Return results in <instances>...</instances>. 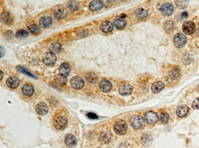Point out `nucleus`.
<instances>
[{"instance_id": "obj_1", "label": "nucleus", "mask_w": 199, "mask_h": 148, "mask_svg": "<svg viewBox=\"0 0 199 148\" xmlns=\"http://www.w3.org/2000/svg\"><path fill=\"white\" fill-rule=\"evenodd\" d=\"M144 121L145 120L141 116H139V115H134L130 118V122L132 128L136 129V130H138V129H141L144 127Z\"/></svg>"}, {"instance_id": "obj_2", "label": "nucleus", "mask_w": 199, "mask_h": 148, "mask_svg": "<svg viewBox=\"0 0 199 148\" xmlns=\"http://www.w3.org/2000/svg\"><path fill=\"white\" fill-rule=\"evenodd\" d=\"M68 120L65 116H58L54 119V126L58 129V130H63L67 127Z\"/></svg>"}, {"instance_id": "obj_3", "label": "nucleus", "mask_w": 199, "mask_h": 148, "mask_svg": "<svg viewBox=\"0 0 199 148\" xmlns=\"http://www.w3.org/2000/svg\"><path fill=\"white\" fill-rule=\"evenodd\" d=\"M159 119L157 113L154 111H147L144 113V120L148 123V124H154L155 122H157V120Z\"/></svg>"}, {"instance_id": "obj_4", "label": "nucleus", "mask_w": 199, "mask_h": 148, "mask_svg": "<svg viewBox=\"0 0 199 148\" xmlns=\"http://www.w3.org/2000/svg\"><path fill=\"white\" fill-rule=\"evenodd\" d=\"M173 43L175 47L182 48L186 44V37L181 33H177L173 38Z\"/></svg>"}, {"instance_id": "obj_5", "label": "nucleus", "mask_w": 199, "mask_h": 148, "mask_svg": "<svg viewBox=\"0 0 199 148\" xmlns=\"http://www.w3.org/2000/svg\"><path fill=\"white\" fill-rule=\"evenodd\" d=\"M43 62L46 66H53L54 64L56 63V56L53 52H48L44 55L43 58Z\"/></svg>"}, {"instance_id": "obj_6", "label": "nucleus", "mask_w": 199, "mask_h": 148, "mask_svg": "<svg viewBox=\"0 0 199 148\" xmlns=\"http://www.w3.org/2000/svg\"><path fill=\"white\" fill-rule=\"evenodd\" d=\"M182 30H183L184 33L187 34V35H192V34L196 31L195 24L191 21L185 22V23L183 24V26H182Z\"/></svg>"}, {"instance_id": "obj_7", "label": "nucleus", "mask_w": 199, "mask_h": 148, "mask_svg": "<svg viewBox=\"0 0 199 148\" xmlns=\"http://www.w3.org/2000/svg\"><path fill=\"white\" fill-rule=\"evenodd\" d=\"M114 131H116V134H120V135H122L126 132V129H128V125L124 121H118L114 124Z\"/></svg>"}, {"instance_id": "obj_8", "label": "nucleus", "mask_w": 199, "mask_h": 148, "mask_svg": "<svg viewBox=\"0 0 199 148\" xmlns=\"http://www.w3.org/2000/svg\"><path fill=\"white\" fill-rule=\"evenodd\" d=\"M84 80L81 78V77H74V78H72L71 80V86L73 87L74 89H76V90H80V89H82L84 87Z\"/></svg>"}, {"instance_id": "obj_9", "label": "nucleus", "mask_w": 199, "mask_h": 148, "mask_svg": "<svg viewBox=\"0 0 199 148\" xmlns=\"http://www.w3.org/2000/svg\"><path fill=\"white\" fill-rule=\"evenodd\" d=\"M160 11H161V13L163 14V15L169 16V15H171L172 12H173V6L170 3H164L163 5L161 6V8H160Z\"/></svg>"}, {"instance_id": "obj_10", "label": "nucleus", "mask_w": 199, "mask_h": 148, "mask_svg": "<svg viewBox=\"0 0 199 148\" xmlns=\"http://www.w3.org/2000/svg\"><path fill=\"white\" fill-rule=\"evenodd\" d=\"M118 92H120V94H122V96H128V94H132V87L130 86V85H128V84H124V85H122V86L120 87Z\"/></svg>"}, {"instance_id": "obj_11", "label": "nucleus", "mask_w": 199, "mask_h": 148, "mask_svg": "<svg viewBox=\"0 0 199 148\" xmlns=\"http://www.w3.org/2000/svg\"><path fill=\"white\" fill-rule=\"evenodd\" d=\"M36 112L40 115H44L48 112V106L45 102H39L36 105Z\"/></svg>"}, {"instance_id": "obj_12", "label": "nucleus", "mask_w": 199, "mask_h": 148, "mask_svg": "<svg viewBox=\"0 0 199 148\" xmlns=\"http://www.w3.org/2000/svg\"><path fill=\"white\" fill-rule=\"evenodd\" d=\"M112 84H110V82H108V81H106V80H102V82L100 83V90L104 92H110V91L112 90Z\"/></svg>"}, {"instance_id": "obj_13", "label": "nucleus", "mask_w": 199, "mask_h": 148, "mask_svg": "<svg viewBox=\"0 0 199 148\" xmlns=\"http://www.w3.org/2000/svg\"><path fill=\"white\" fill-rule=\"evenodd\" d=\"M65 143L67 146L73 147L77 144V138H76L73 134H68V135H66V137H65Z\"/></svg>"}, {"instance_id": "obj_14", "label": "nucleus", "mask_w": 199, "mask_h": 148, "mask_svg": "<svg viewBox=\"0 0 199 148\" xmlns=\"http://www.w3.org/2000/svg\"><path fill=\"white\" fill-rule=\"evenodd\" d=\"M102 6H104V2L102 1H99V0H94V1L90 2V9L92 10V11H97V10H100L102 8Z\"/></svg>"}, {"instance_id": "obj_15", "label": "nucleus", "mask_w": 199, "mask_h": 148, "mask_svg": "<svg viewBox=\"0 0 199 148\" xmlns=\"http://www.w3.org/2000/svg\"><path fill=\"white\" fill-rule=\"evenodd\" d=\"M188 111H189L188 106H186V105H180L176 109V114L179 117H184L188 114Z\"/></svg>"}, {"instance_id": "obj_16", "label": "nucleus", "mask_w": 199, "mask_h": 148, "mask_svg": "<svg viewBox=\"0 0 199 148\" xmlns=\"http://www.w3.org/2000/svg\"><path fill=\"white\" fill-rule=\"evenodd\" d=\"M52 23H53L52 18L49 17V16H44V17H42L40 19V26H42L44 28H48L50 26H52Z\"/></svg>"}, {"instance_id": "obj_17", "label": "nucleus", "mask_w": 199, "mask_h": 148, "mask_svg": "<svg viewBox=\"0 0 199 148\" xmlns=\"http://www.w3.org/2000/svg\"><path fill=\"white\" fill-rule=\"evenodd\" d=\"M19 79H17L16 77H10L7 81H6V84H7L8 87L12 89H15L19 86Z\"/></svg>"}, {"instance_id": "obj_18", "label": "nucleus", "mask_w": 199, "mask_h": 148, "mask_svg": "<svg viewBox=\"0 0 199 148\" xmlns=\"http://www.w3.org/2000/svg\"><path fill=\"white\" fill-rule=\"evenodd\" d=\"M54 15H55V17L57 18V19H62V18H64L67 15V11H66L65 8L58 7L57 9L54 11Z\"/></svg>"}, {"instance_id": "obj_19", "label": "nucleus", "mask_w": 199, "mask_h": 148, "mask_svg": "<svg viewBox=\"0 0 199 148\" xmlns=\"http://www.w3.org/2000/svg\"><path fill=\"white\" fill-rule=\"evenodd\" d=\"M71 72V67L68 63H63L60 67V74L63 76H68Z\"/></svg>"}, {"instance_id": "obj_20", "label": "nucleus", "mask_w": 199, "mask_h": 148, "mask_svg": "<svg viewBox=\"0 0 199 148\" xmlns=\"http://www.w3.org/2000/svg\"><path fill=\"white\" fill-rule=\"evenodd\" d=\"M112 27H114L112 24L108 21H104L102 24H100V30H102V32H104V33H108V32H110L112 30Z\"/></svg>"}, {"instance_id": "obj_21", "label": "nucleus", "mask_w": 199, "mask_h": 148, "mask_svg": "<svg viewBox=\"0 0 199 148\" xmlns=\"http://www.w3.org/2000/svg\"><path fill=\"white\" fill-rule=\"evenodd\" d=\"M136 16L138 18V19H144L148 16V12L146 11L145 9H142V8H139V9H136V12H134Z\"/></svg>"}, {"instance_id": "obj_22", "label": "nucleus", "mask_w": 199, "mask_h": 148, "mask_svg": "<svg viewBox=\"0 0 199 148\" xmlns=\"http://www.w3.org/2000/svg\"><path fill=\"white\" fill-rule=\"evenodd\" d=\"M22 92L25 96H31L32 94H34V89L31 85H25V86L22 88Z\"/></svg>"}, {"instance_id": "obj_23", "label": "nucleus", "mask_w": 199, "mask_h": 148, "mask_svg": "<svg viewBox=\"0 0 199 148\" xmlns=\"http://www.w3.org/2000/svg\"><path fill=\"white\" fill-rule=\"evenodd\" d=\"M1 20L2 22H4L5 24H12V21H13V19H12L11 15H10L8 12H3L1 15Z\"/></svg>"}, {"instance_id": "obj_24", "label": "nucleus", "mask_w": 199, "mask_h": 148, "mask_svg": "<svg viewBox=\"0 0 199 148\" xmlns=\"http://www.w3.org/2000/svg\"><path fill=\"white\" fill-rule=\"evenodd\" d=\"M163 87H164V84L162 82H155L153 85H152L151 90H152V92L156 94V92H159L160 91L163 89Z\"/></svg>"}, {"instance_id": "obj_25", "label": "nucleus", "mask_w": 199, "mask_h": 148, "mask_svg": "<svg viewBox=\"0 0 199 148\" xmlns=\"http://www.w3.org/2000/svg\"><path fill=\"white\" fill-rule=\"evenodd\" d=\"M114 25L116 29H124L126 25V22L122 19H116L114 22Z\"/></svg>"}, {"instance_id": "obj_26", "label": "nucleus", "mask_w": 199, "mask_h": 148, "mask_svg": "<svg viewBox=\"0 0 199 148\" xmlns=\"http://www.w3.org/2000/svg\"><path fill=\"white\" fill-rule=\"evenodd\" d=\"M56 82L60 86H65L66 83H67V78H66V76H63V75H59V76L56 77Z\"/></svg>"}, {"instance_id": "obj_27", "label": "nucleus", "mask_w": 199, "mask_h": 148, "mask_svg": "<svg viewBox=\"0 0 199 148\" xmlns=\"http://www.w3.org/2000/svg\"><path fill=\"white\" fill-rule=\"evenodd\" d=\"M29 31L31 32L32 34H35V35H38V34H40L41 30H40L39 26H37L36 24H32V25L29 26Z\"/></svg>"}, {"instance_id": "obj_28", "label": "nucleus", "mask_w": 199, "mask_h": 148, "mask_svg": "<svg viewBox=\"0 0 199 148\" xmlns=\"http://www.w3.org/2000/svg\"><path fill=\"white\" fill-rule=\"evenodd\" d=\"M158 117H159V120L162 123H167L168 120H169V115H168L167 112H161Z\"/></svg>"}, {"instance_id": "obj_29", "label": "nucleus", "mask_w": 199, "mask_h": 148, "mask_svg": "<svg viewBox=\"0 0 199 148\" xmlns=\"http://www.w3.org/2000/svg\"><path fill=\"white\" fill-rule=\"evenodd\" d=\"M86 79H87L88 82H90V83H96L97 82L98 77L96 76L94 73H89V74L86 75Z\"/></svg>"}, {"instance_id": "obj_30", "label": "nucleus", "mask_w": 199, "mask_h": 148, "mask_svg": "<svg viewBox=\"0 0 199 148\" xmlns=\"http://www.w3.org/2000/svg\"><path fill=\"white\" fill-rule=\"evenodd\" d=\"M50 49H51V52H60L61 51V44L59 43H52L50 45Z\"/></svg>"}, {"instance_id": "obj_31", "label": "nucleus", "mask_w": 199, "mask_h": 148, "mask_svg": "<svg viewBox=\"0 0 199 148\" xmlns=\"http://www.w3.org/2000/svg\"><path fill=\"white\" fill-rule=\"evenodd\" d=\"M28 36V31H26V30H19V31L16 33V37L18 38V39H24V38H26Z\"/></svg>"}, {"instance_id": "obj_32", "label": "nucleus", "mask_w": 199, "mask_h": 148, "mask_svg": "<svg viewBox=\"0 0 199 148\" xmlns=\"http://www.w3.org/2000/svg\"><path fill=\"white\" fill-rule=\"evenodd\" d=\"M170 77H171V79H173V80H176V79H178V77L180 76V72L179 70H178L177 68H174L173 70L170 72Z\"/></svg>"}, {"instance_id": "obj_33", "label": "nucleus", "mask_w": 199, "mask_h": 148, "mask_svg": "<svg viewBox=\"0 0 199 148\" xmlns=\"http://www.w3.org/2000/svg\"><path fill=\"white\" fill-rule=\"evenodd\" d=\"M110 133H106V132L102 133V135H100V140H102V142H104V143L108 142V141L110 140Z\"/></svg>"}, {"instance_id": "obj_34", "label": "nucleus", "mask_w": 199, "mask_h": 148, "mask_svg": "<svg viewBox=\"0 0 199 148\" xmlns=\"http://www.w3.org/2000/svg\"><path fill=\"white\" fill-rule=\"evenodd\" d=\"M175 4L178 6V8H181V9H184V8L187 7L188 1H181V0H179V1H175Z\"/></svg>"}, {"instance_id": "obj_35", "label": "nucleus", "mask_w": 199, "mask_h": 148, "mask_svg": "<svg viewBox=\"0 0 199 148\" xmlns=\"http://www.w3.org/2000/svg\"><path fill=\"white\" fill-rule=\"evenodd\" d=\"M164 28H165L167 31H170V30H172L174 28V24L173 22L171 21H166L165 24H164Z\"/></svg>"}, {"instance_id": "obj_36", "label": "nucleus", "mask_w": 199, "mask_h": 148, "mask_svg": "<svg viewBox=\"0 0 199 148\" xmlns=\"http://www.w3.org/2000/svg\"><path fill=\"white\" fill-rule=\"evenodd\" d=\"M68 8L71 9L72 11H75V10L78 9V3L77 2H70V3L68 4Z\"/></svg>"}, {"instance_id": "obj_37", "label": "nucleus", "mask_w": 199, "mask_h": 148, "mask_svg": "<svg viewBox=\"0 0 199 148\" xmlns=\"http://www.w3.org/2000/svg\"><path fill=\"white\" fill-rule=\"evenodd\" d=\"M192 107L194 109H199V98L194 99V101L192 102Z\"/></svg>"}, {"instance_id": "obj_38", "label": "nucleus", "mask_w": 199, "mask_h": 148, "mask_svg": "<svg viewBox=\"0 0 199 148\" xmlns=\"http://www.w3.org/2000/svg\"><path fill=\"white\" fill-rule=\"evenodd\" d=\"M87 116H88V117H90V118H92V119H96V118H98V116L95 114V113H91V112L88 113Z\"/></svg>"}, {"instance_id": "obj_39", "label": "nucleus", "mask_w": 199, "mask_h": 148, "mask_svg": "<svg viewBox=\"0 0 199 148\" xmlns=\"http://www.w3.org/2000/svg\"><path fill=\"white\" fill-rule=\"evenodd\" d=\"M181 15H182L181 18H185V17H187V16H188V13H187V12H183Z\"/></svg>"}, {"instance_id": "obj_40", "label": "nucleus", "mask_w": 199, "mask_h": 148, "mask_svg": "<svg viewBox=\"0 0 199 148\" xmlns=\"http://www.w3.org/2000/svg\"><path fill=\"white\" fill-rule=\"evenodd\" d=\"M87 35V30H85V32H82V33L79 34V36H86Z\"/></svg>"}, {"instance_id": "obj_41", "label": "nucleus", "mask_w": 199, "mask_h": 148, "mask_svg": "<svg viewBox=\"0 0 199 148\" xmlns=\"http://www.w3.org/2000/svg\"><path fill=\"white\" fill-rule=\"evenodd\" d=\"M196 35H197L198 37H199V27L197 28V29H196Z\"/></svg>"}, {"instance_id": "obj_42", "label": "nucleus", "mask_w": 199, "mask_h": 148, "mask_svg": "<svg viewBox=\"0 0 199 148\" xmlns=\"http://www.w3.org/2000/svg\"><path fill=\"white\" fill-rule=\"evenodd\" d=\"M120 17H122V18H124V17H126V15H124V14H122V15H120Z\"/></svg>"}, {"instance_id": "obj_43", "label": "nucleus", "mask_w": 199, "mask_h": 148, "mask_svg": "<svg viewBox=\"0 0 199 148\" xmlns=\"http://www.w3.org/2000/svg\"><path fill=\"white\" fill-rule=\"evenodd\" d=\"M198 92H199V87H198Z\"/></svg>"}]
</instances>
